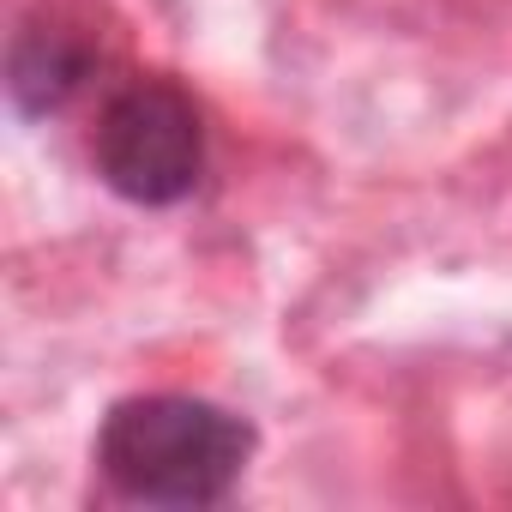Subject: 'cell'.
<instances>
[{"mask_svg": "<svg viewBox=\"0 0 512 512\" xmlns=\"http://www.w3.org/2000/svg\"><path fill=\"white\" fill-rule=\"evenodd\" d=\"M91 73V43L67 25H25L13 37L7 61V91L19 115H55Z\"/></svg>", "mask_w": 512, "mask_h": 512, "instance_id": "3957f363", "label": "cell"}, {"mask_svg": "<svg viewBox=\"0 0 512 512\" xmlns=\"http://www.w3.org/2000/svg\"><path fill=\"white\" fill-rule=\"evenodd\" d=\"M91 157L103 187L127 205H181L205 169V127L193 97L169 79L121 85L97 115Z\"/></svg>", "mask_w": 512, "mask_h": 512, "instance_id": "7a4b0ae2", "label": "cell"}, {"mask_svg": "<svg viewBox=\"0 0 512 512\" xmlns=\"http://www.w3.org/2000/svg\"><path fill=\"white\" fill-rule=\"evenodd\" d=\"M247 458H253V428L223 404L181 392L121 398L97 434L103 476L145 506H211L241 482Z\"/></svg>", "mask_w": 512, "mask_h": 512, "instance_id": "6da1fadb", "label": "cell"}]
</instances>
